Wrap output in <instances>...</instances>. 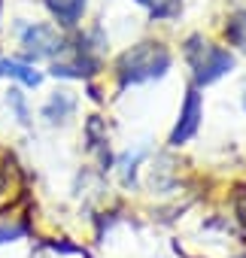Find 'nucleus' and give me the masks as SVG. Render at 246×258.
Here are the masks:
<instances>
[{
  "label": "nucleus",
  "instance_id": "f257e3e1",
  "mask_svg": "<svg viewBox=\"0 0 246 258\" xmlns=\"http://www.w3.org/2000/svg\"><path fill=\"white\" fill-rule=\"evenodd\" d=\"M167 67H170V52L161 43H137L115 64L118 85L128 88V85H140V82L158 79V76L167 73Z\"/></svg>",
  "mask_w": 246,
  "mask_h": 258
},
{
  "label": "nucleus",
  "instance_id": "f03ea898",
  "mask_svg": "<svg viewBox=\"0 0 246 258\" xmlns=\"http://www.w3.org/2000/svg\"><path fill=\"white\" fill-rule=\"evenodd\" d=\"M186 58L192 64V73H195L198 85H210L234 67V55L222 46H213L204 37H189L186 40Z\"/></svg>",
  "mask_w": 246,
  "mask_h": 258
},
{
  "label": "nucleus",
  "instance_id": "7ed1b4c3",
  "mask_svg": "<svg viewBox=\"0 0 246 258\" xmlns=\"http://www.w3.org/2000/svg\"><path fill=\"white\" fill-rule=\"evenodd\" d=\"M22 46H25V58L37 61V58H55V52H61L67 43L58 37L52 25H31L22 34Z\"/></svg>",
  "mask_w": 246,
  "mask_h": 258
},
{
  "label": "nucleus",
  "instance_id": "20e7f679",
  "mask_svg": "<svg viewBox=\"0 0 246 258\" xmlns=\"http://www.w3.org/2000/svg\"><path fill=\"white\" fill-rule=\"evenodd\" d=\"M201 115H204V109H201V94L192 88L189 97H186V106H182V112H179V121H176L173 134H170V146H182L186 140H192V137L198 134Z\"/></svg>",
  "mask_w": 246,
  "mask_h": 258
},
{
  "label": "nucleus",
  "instance_id": "39448f33",
  "mask_svg": "<svg viewBox=\"0 0 246 258\" xmlns=\"http://www.w3.org/2000/svg\"><path fill=\"white\" fill-rule=\"evenodd\" d=\"M49 13L58 19V25L64 28H73L79 22V16L85 13V0H46Z\"/></svg>",
  "mask_w": 246,
  "mask_h": 258
},
{
  "label": "nucleus",
  "instance_id": "423d86ee",
  "mask_svg": "<svg viewBox=\"0 0 246 258\" xmlns=\"http://www.w3.org/2000/svg\"><path fill=\"white\" fill-rule=\"evenodd\" d=\"M73 109H76V97H73L70 91H58V94H52V97H49V103L43 106V118L55 124V121L70 118V115H73Z\"/></svg>",
  "mask_w": 246,
  "mask_h": 258
},
{
  "label": "nucleus",
  "instance_id": "0eeeda50",
  "mask_svg": "<svg viewBox=\"0 0 246 258\" xmlns=\"http://www.w3.org/2000/svg\"><path fill=\"white\" fill-rule=\"evenodd\" d=\"M0 76L19 79V82H25L28 88H37V85L43 82V76H40L31 64H25V61H7V58H0Z\"/></svg>",
  "mask_w": 246,
  "mask_h": 258
},
{
  "label": "nucleus",
  "instance_id": "6e6552de",
  "mask_svg": "<svg viewBox=\"0 0 246 258\" xmlns=\"http://www.w3.org/2000/svg\"><path fill=\"white\" fill-rule=\"evenodd\" d=\"M225 34H228V40H231L237 49H243V52H246V10H240V13H234V16H231V22H228Z\"/></svg>",
  "mask_w": 246,
  "mask_h": 258
},
{
  "label": "nucleus",
  "instance_id": "1a4fd4ad",
  "mask_svg": "<svg viewBox=\"0 0 246 258\" xmlns=\"http://www.w3.org/2000/svg\"><path fill=\"white\" fill-rule=\"evenodd\" d=\"M137 4H143L155 19H170V16H176V13H179L182 0H137Z\"/></svg>",
  "mask_w": 246,
  "mask_h": 258
},
{
  "label": "nucleus",
  "instance_id": "9d476101",
  "mask_svg": "<svg viewBox=\"0 0 246 258\" xmlns=\"http://www.w3.org/2000/svg\"><path fill=\"white\" fill-rule=\"evenodd\" d=\"M7 103L16 109V115H19V121L22 124H28L31 118H28V103H25V97H22V91H16V88H10L7 91Z\"/></svg>",
  "mask_w": 246,
  "mask_h": 258
},
{
  "label": "nucleus",
  "instance_id": "9b49d317",
  "mask_svg": "<svg viewBox=\"0 0 246 258\" xmlns=\"http://www.w3.org/2000/svg\"><path fill=\"white\" fill-rule=\"evenodd\" d=\"M243 106H246V85H243Z\"/></svg>",
  "mask_w": 246,
  "mask_h": 258
},
{
  "label": "nucleus",
  "instance_id": "f8f14e48",
  "mask_svg": "<svg viewBox=\"0 0 246 258\" xmlns=\"http://www.w3.org/2000/svg\"><path fill=\"white\" fill-rule=\"evenodd\" d=\"M237 258H246V255H237Z\"/></svg>",
  "mask_w": 246,
  "mask_h": 258
}]
</instances>
